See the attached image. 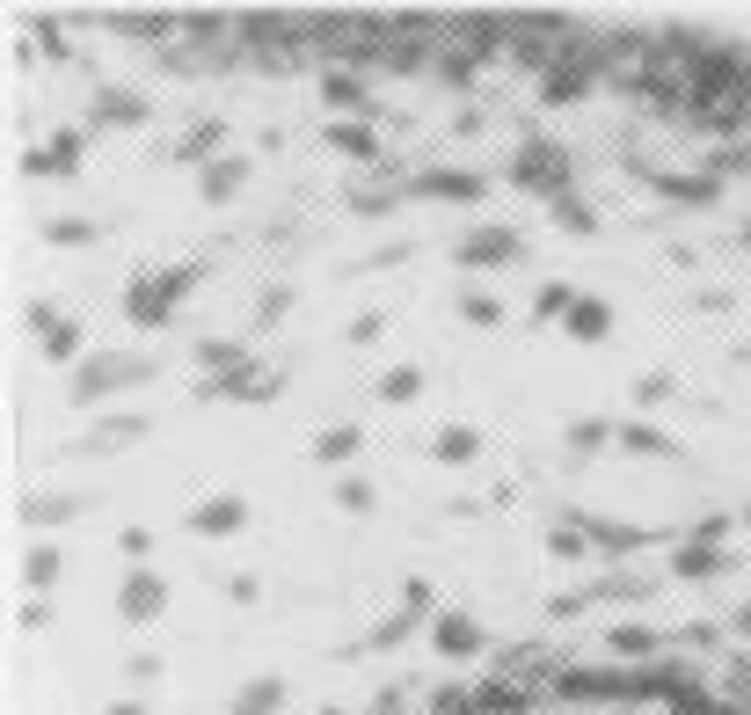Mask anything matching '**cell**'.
Instances as JSON below:
<instances>
[{
  "mask_svg": "<svg viewBox=\"0 0 751 715\" xmlns=\"http://www.w3.org/2000/svg\"><path fill=\"white\" fill-rule=\"evenodd\" d=\"M29 336H37V350H45L51 366H66V372L88 358V329H81L73 315H59L51 299H37V307H29Z\"/></svg>",
  "mask_w": 751,
  "mask_h": 715,
  "instance_id": "5b68a950",
  "label": "cell"
},
{
  "mask_svg": "<svg viewBox=\"0 0 751 715\" xmlns=\"http://www.w3.org/2000/svg\"><path fill=\"white\" fill-rule=\"evenodd\" d=\"M118 547L132 555V569H146V555H153V533H146V526H124V533H118Z\"/></svg>",
  "mask_w": 751,
  "mask_h": 715,
  "instance_id": "ee69618b",
  "label": "cell"
},
{
  "mask_svg": "<svg viewBox=\"0 0 751 715\" xmlns=\"http://www.w3.org/2000/svg\"><path fill=\"white\" fill-rule=\"evenodd\" d=\"M583 533H591V547H606V555H628V547H642L650 533L642 526H620V518H599V511H577Z\"/></svg>",
  "mask_w": 751,
  "mask_h": 715,
  "instance_id": "f1b7e54d",
  "label": "cell"
},
{
  "mask_svg": "<svg viewBox=\"0 0 751 715\" xmlns=\"http://www.w3.org/2000/svg\"><path fill=\"white\" fill-rule=\"evenodd\" d=\"M635 175L650 183L656 198H672V205H715V198H723V175H664V169H642V161H635Z\"/></svg>",
  "mask_w": 751,
  "mask_h": 715,
  "instance_id": "d6986e66",
  "label": "cell"
},
{
  "mask_svg": "<svg viewBox=\"0 0 751 715\" xmlns=\"http://www.w3.org/2000/svg\"><path fill=\"white\" fill-rule=\"evenodd\" d=\"M278 708H285V679H278V671L242 679V687H234V701H226V715H278Z\"/></svg>",
  "mask_w": 751,
  "mask_h": 715,
  "instance_id": "cb8c5ba5",
  "label": "cell"
},
{
  "mask_svg": "<svg viewBox=\"0 0 751 715\" xmlns=\"http://www.w3.org/2000/svg\"><path fill=\"white\" fill-rule=\"evenodd\" d=\"M321 147H329V153H343V161H358V169H380V132H372L365 118H329Z\"/></svg>",
  "mask_w": 751,
  "mask_h": 715,
  "instance_id": "ac0fdd59",
  "label": "cell"
},
{
  "mask_svg": "<svg viewBox=\"0 0 751 715\" xmlns=\"http://www.w3.org/2000/svg\"><path fill=\"white\" fill-rule=\"evenodd\" d=\"M737 636H751V606H737Z\"/></svg>",
  "mask_w": 751,
  "mask_h": 715,
  "instance_id": "11a10c76",
  "label": "cell"
},
{
  "mask_svg": "<svg viewBox=\"0 0 751 715\" xmlns=\"http://www.w3.org/2000/svg\"><path fill=\"white\" fill-rule=\"evenodd\" d=\"M102 715H146V701H110Z\"/></svg>",
  "mask_w": 751,
  "mask_h": 715,
  "instance_id": "db71d44e",
  "label": "cell"
},
{
  "mask_svg": "<svg viewBox=\"0 0 751 715\" xmlns=\"http://www.w3.org/2000/svg\"><path fill=\"white\" fill-rule=\"evenodd\" d=\"M372 395L387 402V409H409V402L423 395V366H387L380 380H372Z\"/></svg>",
  "mask_w": 751,
  "mask_h": 715,
  "instance_id": "4dcf8cb0",
  "label": "cell"
},
{
  "mask_svg": "<svg viewBox=\"0 0 751 715\" xmlns=\"http://www.w3.org/2000/svg\"><path fill=\"white\" fill-rule=\"evenodd\" d=\"M482 708H489V715H504V708L518 715V708H526V693L510 687V679H489V687H482Z\"/></svg>",
  "mask_w": 751,
  "mask_h": 715,
  "instance_id": "b9f144b4",
  "label": "cell"
},
{
  "mask_svg": "<svg viewBox=\"0 0 751 715\" xmlns=\"http://www.w3.org/2000/svg\"><path fill=\"white\" fill-rule=\"evenodd\" d=\"M372 715H402V687H380V693H372Z\"/></svg>",
  "mask_w": 751,
  "mask_h": 715,
  "instance_id": "f5cc1de1",
  "label": "cell"
},
{
  "mask_svg": "<svg viewBox=\"0 0 751 715\" xmlns=\"http://www.w3.org/2000/svg\"><path fill=\"white\" fill-rule=\"evenodd\" d=\"M672 395H679V387H672V372H642V380H635V402H642V409H664Z\"/></svg>",
  "mask_w": 751,
  "mask_h": 715,
  "instance_id": "60d3db41",
  "label": "cell"
},
{
  "mask_svg": "<svg viewBox=\"0 0 751 715\" xmlns=\"http://www.w3.org/2000/svg\"><path fill=\"white\" fill-rule=\"evenodd\" d=\"M205 285V263H175V271H139L132 285H124V315H132V329H161V321L183 307V299Z\"/></svg>",
  "mask_w": 751,
  "mask_h": 715,
  "instance_id": "7a4b0ae2",
  "label": "cell"
},
{
  "mask_svg": "<svg viewBox=\"0 0 751 715\" xmlns=\"http://www.w3.org/2000/svg\"><path fill=\"white\" fill-rule=\"evenodd\" d=\"M153 118V102L139 96V88H96V102H88V124L96 132H132V124Z\"/></svg>",
  "mask_w": 751,
  "mask_h": 715,
  "instance_id": "9a60e30c",
  "label": "cell"
},
{
  "mask_svg": "<svg viewBox=\"0 0 751 715\" xmlns=\"http://www.w3.org/2000/svg\"><path fill=\"white\" fill-rule=\"evenodd\" d=\"M547 220H555L562 234H577V242H591V234H599V212H591V205H583L577 190H562V198L547 205Z\"/></svg>",
  "mask_w": 751,
  "mask_h": 715,
  "instance_id": "e575fe53",
  "label": "cell"
},
{
  "mask_svg": "<svg viewBox=\"0 0 751 715\" xmlns=\"http://www.w3.org/2000/svg\"><path fill=\"white\" fill-rule=\"evenodd\" d=\"M285 315H292V293H285V285H270V293L256 299V329H270V321H285Z\"/></svg>",
  "mask_w": 751,
  "mask_h": 715,
  "instance_id": "7bdbcfd3",
  "label": "cell"
},
{
  "mask_svg": "<svg viewBox=\"0 0 751 715\" xmlns=\"http://www.w3.org/2000/svg\"><path fill=\"white\" fill-rule=\"evenodd\" d=\"M562 329H569L577 344H606V336H613V307H606L599 293H577V307H569V321H562Z\"/></svg>",
  "mask_w": 751,
  "mask_h": 715,
  "instance_id": "4316f807",
  "label": "cell"
},
{
  "mask_svg": "<svg viewBox=\"0 0 751 715\" xmlns=\"http://www.w3.org/2000/svg\"><path fill=\"white\" fill-rule=\"evenodd\" d=\"M45 242L51 248H88V242H102V220H45Z\"/></svg>",
  "mask_w": 751,
  "mask_h": 715,
  "instance_id": "74e56055",
  "label": "cell"
},
{
  "mask_svg": "<svg viewBox=\"0 0 751 715\" xmlns=\"http://www.w3.org/2000/svg\"><path fill=\"white\" fill-rule=\"evenodd\" d=\"M124 679H132V687H153V679H161V657H124Z\"/></svg>",
  "mask_w": 751,
  "mask_h": 715,
  "instance_id": "7dc6e473",
  "label": "cell"
},
{
  "mask_svg": "<svg viewBox=\"0 0 751 715\" xmlns=\"http://www.w3.org/2000/svg\"><path fill=\"white\" fill-rule=\"evenodd\" d=\"M153 372H161V366H153L146 350H88V358L66 372V402H73V409H96V402L124 395V387H146Z\"/></svg>",
  "mask_w": 751,
  "mask_h": 715,
  "instance_id": "6da1fadb",
  "label": "cell"
},
{
  "mask_svg": "<svg viewBox=\"0 0 751 715\" xmlns=\"http://www.w3.org/2000/svg\"><path fill=\"white\" fill-rule=\"evenodd\" d=\"M729 569V555L715 541H679V555H672V577L679 584H707V577H723Z\"/></svg>",
  "mask_w": 751,
  "mask_h": 715,
  "instance_id": "d4e9b609",
  "label": "cell"
},
{
  "mask_svg": "<svg viewBox=\"0 0 751 715\" xmlns=\"http://www.w3.org/2000/svg\"><path fill=\"white\" fill-rule=\"evenodd\" d=\"M555 701H628V671H555Z\"/></svg>",
  "mask_w": 751,
  "mask_h": 715,
  "instance_id": "e0dca14e",
  "label": "cell"
},
{
  "mask_svg": "<svg viewBox=\"0 0 751 715\" xmlns=\"http://www.w3.org/2000/svg\"><path fill=\"white\" fill-rule=\"evenodd\" d=\"M423 614H431V584H423V577H409V584H402V606H394L387 620H372V636H365L358 650H394V642H409Z\"/></svg>",
  "mask_w": 751,
  "mask_h": 715,
  "instance_id": "7c38bea8",
  "label": "cell"
},
{
  "mask_svg": "<svg viewBox=\"0 0 751 715\" xmlns=\"http://www.w3.org/2000/svg\"><path fill=\"white\" fill-rule=\"evenodd\" d=\"M431 715H467V687H460V679L431 693Z\"/></svg>",
  "mask_w": 751,
  "mask_h": 715,
  "instance_id": "bcb514c9",
  "label": "cell"
},
{
  "mask_svg": "<svg viewBox=\"0 0 751 715\" xmlns=\"http://www.w3.org/2000/svg\"><path fill=\"white\" fill-rule=\"evenodd\" d=\"M606 650H613V657H635V665H642V657H656V636L642 628V620H613V628H606Z\"/></svg>",
  "mask_w": 751,
  "mask_h": 715,
  "instance_id": "8d00e7d4",
  "label": "cell"
},
{
  "mask_svg": "<svg viewBox=\"0 0 751 715\" xmlns=\"http://www.w3.org/2000/svg\"><path fill=\"white\" fill-rule=\"evenodd\" d=\"M613 445H628L635 460H672V453H679V445H672V431H656V423H642V417L620 423V439H613Z\"/></svg>",
  "mask_w": 751,
  "mask_h": 715,
  "instance_id": "f546056e",
  "label": "cell"
},
{
  "mask_svg": "<svg viewBox=\"0 0 751 715\" xmlns=\"http://www.w3.org/2000/svg\"><path fill=\"white\" fill-rule=\"evenodd\" d=\"M197 366H205V380H226V372L256 366V358H248L242 336H197Z\"/></svg>",
  "mask_w": 751,
  "mask_h": 715,
  "instance_id": "83f0119b",
  "label": "cell"
},
{
  "mask_svg": "<svg viewBox=\"0 0 751 715\" xmlns=\"http://www.w3.org/2000/svg\"><path fill=\"white\" fill-rule=\"evenodd\" d=\"M372 504H380V496H372V482H365V474H336V511L365 518Z\"/></svg>",
  "mask_w": 751,
  "mask_h": 715,
  "instance_id": "ab89813d",
  "label": "cell"
},
{
  "mask_svg": "<svg viewBox=\"0 0 751 715\" xmlns=\"http://www.w3.org/2000/svg\"><path fill=\"white\" fill-rule=\"evenodd\" d=\"M307 453H315L321 468H350V460L365 453V431H358V423H321Z\"/></svg>",
  "mask_w": 751,
  "mask_h": 715,
  "instance_id": "484cf974",
  "label": "cell"
},
{
  "mask_svg": "<svg viewBox=\"0 0 751 715\" xmlns=\"http://www.w3.org/2000/svg\"><path fill=\"white\" fill-rule=\"evenodd\" d=\"M431 460L438 468H475V460H482V431H475V423H438Z\"/></svg>",
  "mask_w": 751,
  "mask_h": 715,
  "instance_id": "7402d4cb",
  "label": "cell"
},
{
  "mask_svg": "<svg viewBox=\"0 0 751 715\" xmlns=\"http://www.w3.org/2000/svg\"><path fill=\"white\" fill-rule=\"evenodd\" d=\"M504 175H510V190H533V198L555 205L577 169H569V147H555V139H526V147L504 161Z\"/></svg>",
  "mask_w": 751,
  "mask_h": 715,
  "instance_id": "3957f363",
  "label": "cell"
},
{
  "mask_svg": "<svg viewBox=\"0 0 751 715\" xmlns=\"http://www.w3.org/2000/svg\"><path fill=\"white\" fill-rule=\"evenodd\" d=\"M81 511H88V496H66V490H37V496L15 504L23 526H66V518H81Z\"/></svg>",
  "mask_w": 751,
  "mask_h": 715,
  "instance_id": "603a6c76",
  "label": "cell"
},
{
  "mask_svg": "<svg viewBox=\"0 0 751 715\" xmlns=\"http://www.w3.org/2000/svg\"><path fill=\"white\" fill-rule=\"evenodd\" d=\"M409 198H431V205H482V198H489V175L453 169V161H431V169L409 175Z\"/></svg>",
  "mask_w": 751,
  "mask_h": 715,
  "instance_id": "52a82bcc",
  "label": "cell"
},
{
  "mask_svg": "<svg viewBox=\"0 0 751 715\" xmlns=\"http://www.w3.org/2000/svg\"><path fill=\"white\" fill-rule=\"evenodd\" d=\"M219 153H226V118H197L183 139H175L169 161H183V169H212Z\"/></svg>",
  "mask_w": 751,
  "mask_h": 715,
  "instance_id": "44dd1931",
  "label": "cell"
},
{
  "mask_svg": "<svg viewBox=\"0 0 751 715\" xmlns=\"http://www.w3.org/2000/svg\"><path fill=\"white\" fill-rule=\"evenodd\" d=\"M321 715H350V708H321Z\"/></svg>",
  "mask_w": 751,
  "mask_h": 715,
  "instance_id": "9f6ffc18",
  "label": "cell"
},
{
  "mask_svg": "<svg viewBox=\"0 0 751 715\" xmlns=\"http://www.w3.org/2000/svg\"><path fill=\"white\" fill-rule=\"evenodd\" d=\"M161 614H169V577H161V569H124L118 620H124V628H153Z\"/></svg>",
  "mask_w": 751,
  "mask_h": 715,
  "instance_id": "ba28073f",
  "label": "cell"
},
{
  "mask_svg": "<svg viewBox=\"0 0 751 715\" xmlns=\"http://www.w3.org/2000/svg\"><path fill=\"white\" fill-rule=\"evenodd\" d=\"M547 555H555V563H591V533H583V518H555V526H547Z\"/></svg>",
  "mask_w": 751,
  "mask_h": 715,
  "instance_id": "d6a6232c",
  "label": "cell"
},
{
  "mask_svg": "<svg viewBox=\"0 0 751 715\" xmlns=\"http://www.w3.org/2000/svg\"><path fill=\"white\" fill-rule=\"evenodd\" d=\"M51 599H23V614H15V628H23V636H37V628H51Z\"/></svg>",
  "mask_w": 751,
  "mask_h": 715,
  "instance_id": "f6af8a7d",
  "label": "cell"
},
{
  "mask_svg": "<svg viewBox=\"0 0 751 715\" xmlns=\"http://www.w3.org/2000/svg\"><path fill=\"white\" fill-rule=\"evenodd\" d=\"M591 74H599V45H583V37H577V45H569V59L540 74V102H547V110L583 102V96H591Z\"/></svg>",
  "mask_w": 751,
  "mask_h": 715,
  "instance_id": "8992f818",
  "label": "cell"
},
{
  "mask_svg": "<svg viewBox=\"0 0 751 715\" xmlns=\"http://www.w3.org/2000/svg\"><path fill=\"white\" fill-rule=\"evenodd\" d=\"M146 431H153V417H146V409H124V417L88 423V431L73 439V453H124V445H139Z\"/></svg>",
  "mask_w": 751,
  "mask_h": 715,
  "instance_id": "5bb4252c",
  "label": "cell"
},
{
  "mask_svg": "<svg viewBox=\"0 0 751 715\" xmlns=\"http://www.w3.org/2000/svg\"><path fill=\"white\" fill-rule=\"evenodd\" d=\"M37 37H45V59H73V45H66V37H59V23H51V15H45V23H37Z\"/></svg>",
  "mask_w": 751,
  "mask_h": 715,
  "instance_id": "f907efd6",
  "label": "cell"
},
{
  "mask_svg": "<svg viewBox=\"0 0 751 715\" xmlns=\"http://www.w3.org/2000/svg\"><path fill=\"white\" fill-rule=\"evenodd\" d=\"M453 315L475 321V329H504V299L482 293V285H460V293H453Z\"/></svg>",
  "mask_w": 751,
  "mask_h": 715,
  "instance_id": "1f68e13d",
  "label": "cell"
},
{
  "mask_svg": "<svg viewBox=\"0 0 751 715\" xmlns=\"http://www.w3.org/2000/svg\"><path fill=\"white\" fill-rule=\"evenodd\" d=\"M723 679H729V693H744V701H751V657H729Z\"/></svg>",
  "mask_w": 751,
  "mask_h": 715,
  "instance_id": "816d5d0a",
  "label": "cell"
},
{
  "mask_svg": "<svg viewBox=\"0 0 751 715\" xmlns=\"http://www.w3.org/2000/svg\"><path fill=\"white\" fill-rule=\"evenodd\" d=\"M380 329H387V315H372V307H365V315L350 321V344H380Z\"/></svg>",
  "mask_w": 751,
  "mask_h": 715,
  "instance_id": "c3c4849f",
  "label": "cell"
},
{
  "mask_svg": "<svg viewBox=\"0 0 751 715\" xmlns=\"http://www.w3.org/2000/svg\"><path fill=\"white\" fill-rule=\"evenodd\" d=\"M278 395H285V366H242L197 387V402H278Z\"/></svg>",
  "mask_w": 751,
  "mask_h": 715,
  "instance_id": "30bf717a",
  "label": "cell"
},
{
  "mask_svg": "<svg viewBox=\"0 0 751 715\" xmlns=\"http://www.w3.org/2000/svg\"><path fill=\"white\" fill-rule=\"evenodd\" d=\"M59 577H66V555H59L51 541L23 555V584H29V592H45V599H51V584H59Z\"/></svg>",
  "mask_w": 751,
  "mask_h": 715,
  "instance_id": "d590c367",
  "label": "cell"
},
{
  "mask_svg": "<svg viewBox=\"0 0 751 715\" xmlns=\"http://www.w3.org/2000/svg\"><path fill=\"white\" fill-rule=\"evenodd\" d=\"M613 439H620V423H606V417H577V423H562V445H569V453H606Z\"/></svg>",
  "mask_w": 751,
  "mask_h": 715,
  "instance_id": "836d02e7",
  "label": "cell"
},
{
  "mask_svg": "<svg viewBox=\"0 0 751 715\" xmlns=\"http://www.w3.org/2000/svg\"><path fill=\"white\" fill-rule=\"evenodd\" d=\"M81 153H88V132L59 124L45 147H29V153H23V175H81Z\"/></svg>",
  "mask_w": 751,
  "mask_h": 715,
  "instance_id": "4fadbf2b",
  "label": "cell"
},
{
  "mask_svg": "<svg viewBox=\"0 0 751 715\" xmlns=\"http://www.w3.org/2000/svg\"><path fill=\"white\" fill-rule=\"evenodd\" d=\"M526 263V234L518 226H467L453 242V271H510Z\"/></svg>",
  "mask_w": 751,
  "mask_h": 715,
  "instance_id": "277c9868",
  "label": "cell"
},
{
  "mask_svg": "<svg viewBox=\"0 0 751 715\" xmlns=\"http://www.w3.org/2000/svg\"><path fill=\"white\" fill-rule=\"evenodd\" d=\"M321 102H329V118H380V102H372V88H365L358 74H336V66H329V74H321Z\"/></svg>",
  "mask_w": 751,
  "mask_h": 715,
  "instance_id": "ffe728a7",
  "label": "cell"
},
{
  "mask_svg": "<svg viewBox=\"0 0 751 715\" xmlns=\"http://www.w3.org/2000/svg\"><path fill=\"white\" fill-rule=\"evenodd\" d=\"M431 642H438V657H453V665H475L489 650V628L467 606H438L431 614Z\"/></svg>",
  "mask_w": 751,
  "mask_h": 715,
  "instance_id": "9c48e42d",
  "label": "cell"
},
{
  "mask_svg": "<svg viewBox=\"0 0 751 715\" xmlns=\"http://www.w3.org/2000/svg\"><path fill=\"white\" fill-rule=\"evenodd\" d=\"M248 175H256L248 153H219L212 169H197V198H205V205H234L248 190Z\"/></svg>",
  "mask_w": 751,
  "mask_h": 715,
  "instance_id": "2e32d148",
  "label": "cell"
},
{
  "mask_svg": "<svg viewBox=\"0 0 751 715\" xmlns=\"http://www.w3.org/2000/svg\"><path fill=\"white\" fill-rule=\"evenodd\" d=\"M226 599H234V606H256V599H263V584L242 569V577H226Z\"/></svg>",
  "mask_w": 751,
  "mask_h": 715,
  "instance_id": "681fc988",
  "label": "cell"
},
{
  "mask_svg": "<svg viewBox=\"0 0 751 715\" xmlns=\"http://www.w3.org/2000/svg\"><path fill=\"white\" fill-rule=\"evenodd\" d=\"M183 526H190L197 541H234V533H242V526H248V496H242V490L197 496V504H190V518H183Z\"/></svg>",
  "mask_w": 751,
  "mask_h": 715,
  "instance_id": "8fae6325",
  "label": "cell"
},
{
  "mask_svg": "<svg viewBox=\"0 0 751 715\" xmlns=\"http://www.w3.org/2000/svg\"><path fill=\"white\" fill-rule=\"evenodd\" d=\"M569 307H577V285H562V278H547L533 293V321H569Z\"/></svg>",
  "mask_w": 751,
  "mask_h": 715,
  "instance_id": "f35d334b",
  "label": "cell"
}]
</instances>
